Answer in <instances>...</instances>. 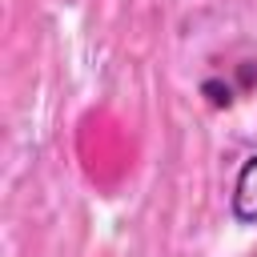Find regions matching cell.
I'll return each instance as SVG.
<instances>
[{"label":"cell","instance_id":"obj_1","mask_svg":"<svg viewBox=\"0 0 257 257\" xmlns=\"http://www.w3.org/2000/svg\"><path fill=\"white\" fill-rule=\"evenodd\" d=\"M229 213L241 225L257 221V153L245 157V165L237 169V181H233V193H229Z\"/></svg>","mask_w":257,"mask_h":257}]
</instances>
